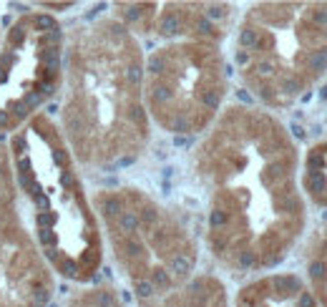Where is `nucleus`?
I'll use <instances>...</instances> for the list:
<instances>
[{"mask_svg":"<svg viewBox=\"0 0 327 307\" xmlns=\"http://www.w3.org/2000/svg\"><path fill=\"white\" fill-rule=\"evenodd\" d=\"M141 83L144 63L124 23L93 20L71 36L63 46L61 136L73 159L103 171L136 162L146 139Z\"/></svg>","mask_w":327,"mask_h":307,"instance_id":"1","label":"nucleus"},{"mask_svg":"<svg viewBox=\"0 0 327 307\" xmlns=\"http://www.w3.org/2000/svg\"><path fill=\"white\" fill-rule=\"evenodd\" d=\"M20 212L55 274L71 282L93 280L101 242L91 204L58 126L38 113L8 141Z\"/></svg>","mask_w":327,"mask_h":307,"instance_id":"2","label":"nucleus"},{"mask_svg":"<svg viewBox=\"0 0 327 307\" xmlns=\"http://www.w3.org/2000/svg\"><path fill=\"white\" fill-rule=\"evenodd\" d=\"M96 207L139 300L169 292L191 274L194 250L186 232L148 197L133 189H113L98 194Z\"/></svg>","mask_w":327,"mask_h":307,"instance_id":"3","label":"nucleus"},{"mask_svg":"<svg viewBox=\"0 0 327 307\" xmlns=\"http://www.w3.org/2000/svg\"><path fill=\"white\" fill-rule=\"evenodd\" d=\"M66 36L55 16L28 10L0 38V141L13 136L61 91Z\"/></svg>","mask_w":327,"mask_h":307,"instance_id":"4","label":"nucleus"},{"mask_svg":"<svg viewBox=\"0 0 327 307\" xmlns=\"http://www.w3.org/2000/svg\"><path fill=\"white\" fill-rule=\"evenodd\" d=\"M144 76H148L146 93L156 119L174 139H189L219 111L224 98L221 81L232 76V68L221 66L219 53L209 43H201L151 53Z\"/></svg>","mask_w":327,"mask_h":307,"instance_id":"5","label":"nucleus"},{"mask_svg":"<svg viewBox=\"0 0 327 307\" xmlns=\"http://www.w3.org/2000/svg\"><path fill=\"white\" fill-rule=\"evenodd\" d=\"M55 272L28 229L20 201L0 204V307H51Z\"/></svg>","mask_w":327,"mask_h":307,"instance_id":"6","label":"nucleus"},{"mask_svg":"<svg viewBox=\"0 0 327 307\" xmlns=\"http://www.w3.org/2000/svg\"><path fill=\"white\" fill-rule=\"evenodd\" d=\"M159 307H224V289L212 277H199L189 282L184 292H174Z\"/></svg>","mask_w":327,"mask_h":307,"instance_id":"7","label":"nucleus"},{"mask_svg":"<svg viewBox=\"0 0 327 307\" xmlns=\"http://www.w3.org/2000/svg\"><path fill=\"white\" fill-rule=\"evenodd\" d=\"M66 307H121L116 300L113 292L109 289H91V292H81V295H76Z\"/></svg>","mask_w":327,"mask_h":307,"instance_id":"8","label":"nucleus"},{"mask_svg":"<svg viewBox=\"0 0 327 307\" xmlns=\"http://www.w3.org/2000/svg\"><path fill=\"white\" fill-rule=\"evenodd\" d=\"M305 68L307 71H325L327 68V48H317V51H309L305 58Z\"/></svg>","mask_w":327,"mask_h":307,"instance_id":"9","label":"nucleus"},{"mask_svg":"<svg viewBox=\"0 0 327 307\" xmlns=\"http://www.w3.org/2000/svg\"><path fill=\"white\" fill-rule=\"evenodd\" d=\"M309 280H315V282H325L327 280V265L325 262H312L309 265Z\"/></svg>","mask_w":327,"mask_h":307,"instance_id":"10","label":"nucleus"},{"mask_svg":"<svg viewBox=\"0 0 327 307\" xmlns=\"http://www.w3.org/2000/svg\"><path fill=\"white\" fill-rule=\"evenodd\" d=\"M307 186H309V192H315V194H320V192H325V177L320 171H309V179H307Z\"/></svg>","mask_w":327,"mask_h":307,"instance_id":"11","label":"nucleus"},{"mask_svg":"<svg viewBox=\"0 0 327 307\" xmlns=\"http://www.w3.org/2000/svg\"><path fill=\"white\" fill-rule=\"evenodd\" d=\"M322 166H325V156L317 154V151H312L309 159H307V169H309V171H320Z\"/></svg>","mask_w":327,"mask_h":307,"instance_id":"12","label":"nucleus"},{"mask_svg":"<svg viewBox=\"0 0 327 307\" xmlns=\"http://www.w3.org/2000/svg\"><path fill=\"white\" fill-rule=\"evenodd\" d=\"M294 305L297 307H317V302H315V297L309 295V292H300V295H297V300H294Z\"/></svg>","mask_w":327,"mask_h":307,"instance_id":"13","label":"nucleus"},{"mask_svg":"<svg viewBox=\"0 0 327 307\" xmlns=\"http://www.w3.org/2000/svg\"><path fill=\"white\" fill-rule=\"evenodd\" d=\"M312 23L315 25H327V10H315L312 13Z\"/></svg>","mask_w":327,"mask_h":307,"instance_id":"14","label":"nucleus"},{"mask_svg":"<svg viewBox=\"0 0 327 307\" xmlns=\"http://www.w3.org/2000/svg\"><path fill=\"white\" fill-rule=\"evenodd\" d=\"M290 128H292V134H294L297 139H305V136H307V134H305V128H302L300 124H292Z\"/></svg>","mask_w":327,"mask_h":307,"instance_id":"15","label":"nucleus"},{"mask_svg":"<svg viewBox=\"0 0 327 307\" xmlns=\"http://www.w3.org/2000/svg\"><path fill=\"white\" fill-rule=\"evenodd\" d=\"M320 98H327V86H322V89H320Z\"/></svg>","mask_w":327,"mask_h":307,"instance_id":"16","label":"nucleus"},{"mask_svg":"<svg viewBox=\"0 0 327 307\" xmlns=\"http://www.w3.org/2000/svg\"><path fill=\"white\" fill-rule=\"evenodd\" d=\"M0 38H3V25H0Z\"/></svg>","mask_w":327,"mask_h":307,"instance_id":"17","label":"nucleus"}]
</instances>
